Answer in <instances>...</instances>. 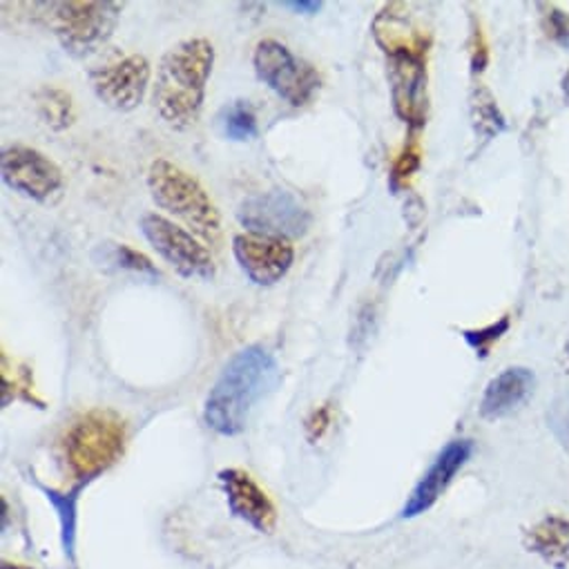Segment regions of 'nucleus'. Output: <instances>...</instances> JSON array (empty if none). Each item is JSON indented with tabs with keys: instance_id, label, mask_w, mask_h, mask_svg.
Here are the masks:
<instances>
[{
	"instance_id": "obj_1",
	"label": "nucleus",
	"mask_w": 569,
	"mask_h": 569,
	"mask_svg": "<svg viewBox=\"0 0 569 569\" xmlns=\"http://www.w3.org/2000/svg\"><path fill=\"white\" fill-rule=\"evenodd\" d=\"M277 380L279 365L266 347L250 345L241 349L228 360L206 398V425L221 436L241 433L254 405L277 385Z\"/></svg>"
},
{
	"instance_id": "obj_2",
	"label": "nucleus",
	"mask_w": 569,
	"mask_h": 569,
	"mask_svg": "<svg viewBox=\"0 0 569 569\" xmlns=\"http://www.w3.org/2000/svg\"><path fill=\"white\" fill-rule=\"evenodd\" d=\"M212 63L214 48L201 37L186 39L166 52L152 88L154 110L166 126L183 132L199 121Z\"/></svg>"
},
{
	"instance_id": "obj_3",
	"label": "nucleus",
	"mask_w": 569,
	"mask_h": 569,
	"mask_svg": "<svg viewBox=\"0 0 569 569\" xmlns=\"http://www.w3.org/2000/svg\"><path fill=\"white\" fill-rule=\"evenodd\" d=\"M148 188L159 208L181 219L203 241H219L221 217L206 188L183 168L168 159L152 161Z\"/></svg>"
},
{
	"instance_id": "obj_4",
	"label": "nucleus",
	"mask_w": 569,
	"mask_h": 569,
	"mask_svg": "<svg viewBox=\"0 0 569 569\" xmlns=\"http://www.w3.org/2000/svg\"><path fill=\"white\" fill-rule=\"evenodd\" d=\"M126 449V425L108 409H92L72 422L63 451L66 460L81 482H90L112 467Z\"/></svg>"
},
{
	"instance_id": "obj_5",
	"label": "nucleus",
	"mask_w": 569,
	"mask_h": 569,
	"mask_svg": "<svg viewBox=\"0 0 569 569\" xmlns=\"http://www.w3.org/2000/svg\"><path fill=\"white\" fill-rule=\"evenodd\" d=\"M50 10L54 34L66 52L86 59L110 41L123 6L110 0H68V3H52Z\"/></svg>"
},
{
	"instance_id": "obj_6",
	"label": "nucleus",
	"mask_w": 569,
	"mask_h": 569,
	"mask_svg": "<svg viewBox=\"0 0 569 569\" xmlns=\"http://www.w3.org/2000/svg\"><path fill=\"white\" fill-rule=\"evenodd\" d=\"M252 66L257 79L293 108L307 106L320 90V72L316 66L298 59L287 46L274 39L257 43Z\"/></svg>"
},
{
	"instance_id": "obj_7",
	"label": "nucleus",
	"mask_w": 569,
	"mask_h": 569,
	"mask_svg": "<svg viewBox=\"0 0 569 569\" xmlns=\"http://www.w3.org/2000/svg\"><path fill=\"white\" fill-rule=\"evenodd\" d=\"M237 219L248 228V232L277 239L305 237L311 226V212L307 206L293 192L281 188L243 199L237 210Z\"/></svg>"
},
{
	"instance_id": "obj_8",
	"label": "nucleus",
	"mask_w": 569,
	"mask_h": 569,
	"mask_svg": "<svg viewBox=\"0 0 569 569\" xmlns=\"http://www.w3.org/2000/svg\"><path fill=\"white\" fill-rule=\"evenodd\" d=\"M141 232L150 246L186 279H210L214 274V259L210 250L186 228L148 212L141 217Z\"/></svg>"
},
{
	"instance_id": "obj_9",
	"label": "nucleus",
	"mask_w": 569,
	"mask_h": 569,
	"mask_svg": "<svg viewBox=\"0 0 569 569\" xmlns=\"http://www.w3.org/2000/svg\"><path fill=\"white\" fill-rule=\"evenodd\" d=\"M3 183L34 201H48L63 186L61 168L43 152L30 146H10L3 150Z\"/></svg>"
},
{
	"instance_id": "obj_10",
	"label": "nucleus",
	"mask_w": 569,
	"mask_h": 569,
	"mask_svg": "<svg viewBox=\"0 0 569 569\" xmlns=\"http://www.w3.org/2000/svg\"><path fill=\"white\" fill-rule=\"evenodd\" d=\"M94 94L117 112H130L141 106L150 86V63L143 54H130L103 66L90 74Z\"/></svg>"
},
{
	"instance_id": "obj_11",
	"label": "nucleus",
	"mask_w": 569,
	"mask_h": 569,
	"mask_svg": "<svg viewBox=\"0 0 569 569\" xmlns=\"http://www.w3.org/2000/svg\"><path fill=\"white\" fill-rule=\"evenodd\" d=\"M232 252L246 277L257 287H272L281 277H287L296 259V248L289 239L252 232L234 234Z\"/></svg>"
},
{
	"instance_id": "obj_12",
	"label": "nucleus",
	"mask_w": 569,
	"mask_h": 569,
	"mask_svg": "<svg viewBox=\"0 0 569 569\" xmlns=\"http://www.w3.org/2000/svg\"><path fill=\"white\" fill-rule=\"evenodd\" d=\"M389 88L396 114L418 130L427 123V57H389Z\"/></svg>"
},
{
	"instance_id": "obj_13",
	"label": "nucleus",
	"mask_w": 569,
	"mask_h": 569,
	"mask_svg": "<svg viewBox=\"0 0 569 569\" xmlns=\"http://www.w3.org/2000/svg\"><path fill=\"white\" fill-rule=\"evenodd\" d=\"M471 453H473L471 440L449 442L436 456V460L431 462L427 473L420 478V482L411 491V496L402 509V518H416V516L429 511L438 502V498L447 491V487L451 485L456 473L467 465Z\"/></svg>"
},
{
	"instance_id": "obj_14",
	"label": "nucleus",
	"mask_w": 569,
	"mask_h": 569,
	"mask_svg": "<svg viewBox=\"0 0 569 569\" xmlns=\"http://www.w3.org/2000/svg\"><path fill=\"white\" fill-rule=\"evenodd\" d=\"M219 482L223 487L226 500L230 511L254 527L257 531H270L277 513L272 500L266 496V491L252 480L250 473L241 469H223L219 473Z\"/></svg>"
},
{
	"instance_id": "obj_15",
	"label": "nucleus",
	"mask_w": 569,
	"mask_h": 569,
	"mask_svg": "<svg viewBox=\"0 0 569 569\" xmlns=\"http://www.w3.org/2000/svg\"><path fill=\"white\" fill-rule=\"evenodd\" d=\"M371 32L387 57H427L429 34L411 21L407 6L402 3L385 6L371 26Z\"/></svg>"
},
{
	"instance_id": "obj_16",
	"label": "nucleus",
	"mask_w": 569,
	"mask_h": 569,
	"mask_svg": "<svg viewBox=\"0 0 569 569\" xmlns=\"http://www.w3.org/2000/svg\"><path fill=\"white\" fill-rule=\"evenodd\" d=\"M536 376L529 369L511 367L498 373L485 389L480 400V416L487 420H498L516 409H520L533 393Z\"/></svg>"
},
{
	"instance_id": "obj_17",
	"label": "nucleus",
	"mask_w": 569,
	"mask_h": 569,
	"mask_svg": "<svg viewBox=\"0 0 569 569\" xmlns=\"http://www.w3.org/2000/svg\"><path fill=\"white\" fill-rule=\"evenodd\" d=\"M525 547L549 567L565 569L569 565V520L558 513L540 518L527 531Z\"/></svg>"
},
{
	"instance_id": "obj_18",
	"label": "nucleus",
	"mask_w": 569,
	"mask_h": 569,
	"mask_svg": "<svg viewBox=\"0 0 569 569\" xmlns=\"http://www.w3.org/2000/svg\"><path fill=\"white\" fill-rule=\"evenodd\" d=\"M94 261L110 270H123L146 279H159L157 266L143 252L128 243H101L94 250Z\"/></svg>"
},
{
	"instance_id": "obj_19",
	"label": "nucleus",
	"mask_w": 569,
	"mask_h": 569,
	"mask_svg": "<svg viewBox=\"0 0 569 569\" xmlns=\"http://www.w3.org/2000/svg\"><path fill=\"white\" fill-rule=\"evenodd\" d=\"M217 128H219L221 137L228 141L254 139L259 132L254 108L243 99H237V101L223 106L217 114Z\"/></svg>"
},
{
	"instance_id": "obj_20",
	"label": "nucleus",
	"mask_w": 569,
	"mask_h": 569,
	"mask_svg": "<svg viewBox=\"0 0 569 569\" xmlns=\"http://www.w3.org/2000/svg\"><path fill=\"white\" fill-rule=\"evenodd\" d=\"M37 487L46 493V498L57 509L59 525H61V545H63L66 556L74 562V551H77V502H79V491H81L83 485H79L72 493H61V491L50 489L41 482H37Z\"/></svg>"
},
{
	"instance_id": "obj_21",
	"label": "nucleus",
	"mask_w": 569,
	"mask_h": 569,
	"mask_svg": "<svg viewBox=\"0 0 569 569\" xmlns=\"http://www.w3.org/2000/svg\"><path fill=\"white\" fill-rule=\"evenodd\" d=\"M39 117L52 130H66L74 123V103L72 97L61 88H43L37 94Z\"/></svg>"
},
{
	"instance_id": "obj_22",
	"label": "nucleus",
	"mask_w": 569,
	"mask_h": 569,
	"mask_svg": "<svg viewBox=\"0 0 569 569\" xmlns=\"http://www.w3.org/2000/svg\"><path fill=\"white\" fill-rule=\"evenodd\" d=\"M420 157H422V152H420V141L416 139V134H413V130H411L409 141L405 143L402 152L398 154V159H396L393 166H391L389 183H391L393 190H400V188L409 186L411 177H413V174L418 172V168H420Z\"/></svg>"
},
{
	"instance_id": "obj_23",
	"label": "nucleus",
	"mask_w": 569,
	"mask_h": 569,
	"mask_svg": "<svg viewBox=\"0 0 569 569\" xmlns=\"http://www.w3.org/2000/svg\"><path fill=\"white\" fill-rule=\"evenodd\" d=\"M471 110H473L476 130H478L482 137H493V134H498V132L505 128V119L500 117L498 106H496L493 97H491L487 90H478V92H476L473 103H471Z\"/></svg>"
},
{
	"instance_id": "obj_24",
	"label": "nucleus",
	"mask_w": 569,
	"mask_h": 569,
	"mask_svg": "<svg viewBox=\"0 0 569 569\" xmlns=\"http://www.w3.org/2000/svg\"><path fill=\"white\" fill-rule=\"evenodd\" d=\"M509 331V318H500L498 322L485 327V329H476V331H462L465 342L476 351L478 358H487L493 349V345Z\"/></svg>"
},
{
	"instance_id": "obj_25",
	"label": "nucleus",
	"mask_w": 569,
	"mask_h": 569,
	"mask_svg": "<svg viewBox=\"0 0 569 569\" xmlns=\"http://www.w3.org/2000/svg\"><path fill=\"white\" fill-rule=\"evenodd\" d=\"M547 422L553 436L569 449V393L553 400V405L547 411Z\"/></svg>"
},
{
	"instance_id": "obj_26",
	"label": "nucleus",
	"mask_w": 569,
	"mask_h": 569,
	"mask_svg": "<svg viewBox=\"0 0 569 569\" xmlns=\"http://www.w3.org/2000/svg\"><path fill=\"white\" fill-rule=\"evenodd\" d=\"M545 30H547V37H551L558 46L569 50V14L556 8H549V12L545 14Z\"/></svg>"
},
{
	"instance_id": "obj_27",
	"label": "nucleus",
	"mask_w": 569,
	"mask_h": 569,
	"mask_svg": "<svg viewBox=\"0 0 569 569\" xmlns=\"http://www.w3.org/2000/svg\"><path fill=\"white\" fill-rule=\"evenodd\" d=\"M489 61V50L480 30H473V46H471V70L482 72Z\"/></svg>"
},
{
	"instance_id": "obj_28",
	"label": "nucleus",
	"mask_w": 569,
	"mask_h": 569,
	"mask_svg": "<svg viewBox=\"0 0 569 569\" xmlns=\"http://www.w3.org/2000/svg\"><path fill=\"white\" fill-rule=\"evenodd\" d=\"M281 8H289L298 14H318L322 10V3H318V0H289V3H281Z\"/></svg>"
}]
</instances>
